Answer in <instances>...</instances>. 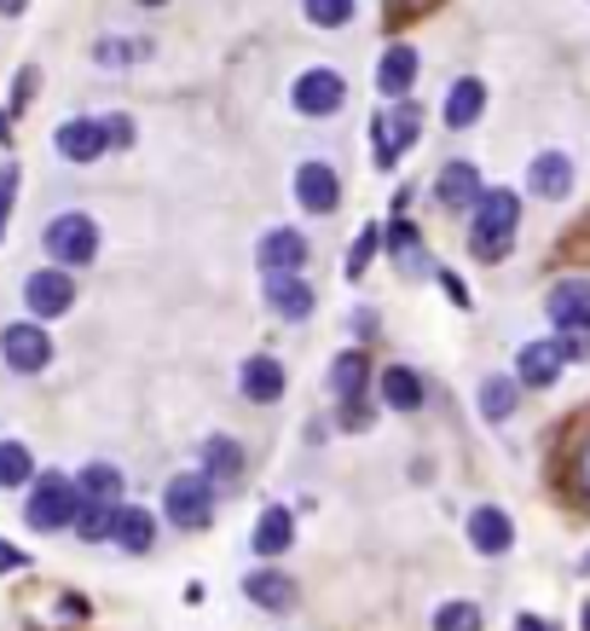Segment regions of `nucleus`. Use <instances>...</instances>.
<instances>
[{"label":"nucleus","instance_id":"a211bd4d","mask_svg":"<svg viewBox=\"0 0 590 631\" xmlns=\"http://www.w3.org/2000/svg\"><path fill=\"white\" fill-rule=\"evenodd\" d=\"M412 82H417V53H412V46H389L382 64H376V87L389 93V99H405V93H412Z\"/></svg>","mask_w":590,"mask_h":631},{"label":"nucleus","instance_id":"5701e85b","mask_svg":"<svg viewBox=\"0 0 590 631\" xmlns=\"http://www.w3.org/2000/svg\"><path fill=\"white\" fill-rule=\"evenodd\" d=\"M382 400H389L394 412H417L423 406V376L405 371V365H389L382 371Z\"/></svg>","mask_w":590,"mask_h":631},{"label":"nucleus","instance_id":"393cba45","mask_svg":"<svg viewBox=\"0 0 590 631\" xmlns=\"http://www.w3.org/2000/svg\"><path fill=\"white\" fill-rule=\"evenodd\" d=\"M480 105H486V87L475 82V75H464V82L446 93V128H469V122L480 116Z\"/></svg>","mask_w":590,"mask_h":631},{"label":"nucleus","instance_id":"f704fd0d","mask_svg":"<svg viewBox=\"0 0 590 631\" xmlns=\"http://www.w3.org/2000/svg\"><path fill=\"white\" fill-rule=\"evenodd\" d=\"M18 197V163H0V238H7V215Z\"/></svg>","mask_w":590,"mask_h":631},{"label":"nucleus","instance_id":"7c9ffc66","mask_svg":"<svg viewBox=\"0 0 590 631\" xmlns=\"http://www.w3.org/2000/svg\"><path fill=\"white\" fill-rule=\"evenodd\" d=\"M111 527H116V504H82V516H75V534L87 545L111 539Z\"/></svg>","mask_w":590,"mask_h":631},{"label":"nucleus","instance_id":"473e14b6","mask_svg":"<svg viewBox=\"0 0 590 631\" xmlns=\"http://www.w3.org/2000/svg\"><path fill=\"white\" fill-rule=\"evenodd\" d=\"M307 18L324 23V30H342V23L353 18V0H307Z\"/></svg>","mask_w":590,"mask_h":631},{"label":"nucleus","instance_id":"7ed1b4c3","mask_svg":"<svg viewBox=\"0 0 590 631\" xmlns=\"http://www.w3.org/2000/svg\"><path fill=\"white\" fill-rule=\"evenodd\" d=\"M163 510H168V521L174 527H209V516H215V482L209 475H174V482L163 487Z\"/></svg>","mask_w":590,"mask_h":631},{"label":"nucleus","instance_id":"4468645a","mask_svg":"<svg viewBox=\"0 0 590 631\" xmlns=\"http://www.w3.org/2000/svg\"><path fill=\"white\" fill-rule=\"evenodd\" d=\"M313 290H307L301 279H296V272H267V308L272 313H284V319H307V313H313Z\"/></svg>","mask_w":590,"mask_h":631},{"label":"nucleus","instance_id":"a878e982","mask_svg":"<svg viewBox=\"0 0 590 631\" xmlns=\"http://www.w3.org/2000/svg\"><path fill=\"white\" fill-rule=\"evenodd\" d=\"M75 493H82V504H116L122 498V469L116 464H87Z\"/></svg>","mask_w":590,"mask_h":631},{"label":"nucleus","instance_id":"ea45409f","mask_svg":"<svg viewBox=\"0 0 590 631\" xmlns=\"http://www.w3.org/2000/svg\"><path fill=\"white\" fill-rule=\"evenodd\" d=\"M516 631H556V625H550V620H538V614H521Z\"/></svg>","mask_w":590,"mask_h":631},{"label":"nucleus","instance_id":"cd10ccee","mask_svg":"<svg viewBox=\"0 0 590 631\" xmlns=\"http://www.w3.org/2000/svg\"><path fill=\"white\" fill-rule=\"evenodd\" d=\"M365 353L359 348H348V353H337V365H330V389H337L342 400H359V389H365Z\"/></svg>","mask_w":590,"mask_h":631},{"label":"nucleus","instance_id":"aec40b11","mask_svg":"<svg viewBox=\"0 0 590 631\" xmlns=\"http://www.w3.org/2000/svg\"><path fill=\"white\" fill-rule=\"evenodd\" d=\"M441 204H446V209L480 204V174H475L469 163H446V168H441Z\"/></svg>","mask_w":590,"mask_h":631},{"label":"nucleus","instance_id":"39448f33","mask_svg":"<svg viewBox=\"0 0 590 631\" xmlns=\"http://www.w3.org/2000/svg\"><path fill=\"white\" fill-rule=\"evenodd\" d=\"M0 360H7L18 376H35V371H46V360H53V337H46L41 324H7V331H0Z\"/></svg>","mask_w":590,"mask_h":631},{"label":"nucleus","instance_id":"423d86ee","mask_svg":"<svg viewBox=\"0 0 590 631\" xmlns=\"http://www.w3.org/2000/svg\"><path fill=\"white\" fill-rule=\"evenodd\" d=\"M23 301H30V313L35 319H59L75 308V285H70V272L59 267H46V272H30L23 279Z\"/></svg>","mask_w":590,"mask_h":631},{"label":"nucleus","instance_id":"79ce46f5","mask_svg":"<svg viewBox=\"0 0 590 631\" xmlns=\"http://www.w3.org/2000/svg\"><path fill=\"white\" fill-rule=\"evenodd\" d=\"M23 7H30V0H0V12H7V18H18Z\"/></svg>","mask_w":590,"mask_h":631},{"label":"nucleus","instance_id":"37998d69","mask_svg":"<svg viewBox=\"0 0 590 631\" xmlns=\"http://www.w3.org/2000/svg\"><path fill=\"white\" fill-rule=\"evenodd\" d=\"M579 625H584V631H590V602H584V609H579Z\"/></svg>","mask_w":590,"mask_h":631},{"label":"nucleus","instance_id":"58836bf2","mask_svg":"<svg viewBox=\"0 0 590 631\" xmlns=\"http://www.w3.org/2000/svg\"><path fill=\"white\" fill-rule=\"evenodd\" d=\"M579 487H584V493H590V441H584V446H579Z\"/></svg>","mask_w":590,"mask_h":631},{"label":"nucleus","instance_id":"9b49d317","mask_svg":"<svg viewBox=\"0 0 590 631\" xmlns=\"http://www.w3.org/2000/svg\"><path fill=\"white\" fill-rule=\"evenodd\" d=\"M561 365H568V353H561V342H527L521 348V360H516V383L527 389H550Z\"/></svg>","mask_w":590,"mask_h":631},{"label":"nucleus","instance_id":"f8f14e48","mask_svg":"<svg viewBox=\"0 0 590 631\" xmlns=\"http://www.w3.org/2000/svg\"><path fill=\"white\" fill-rule=\"evenodd\" d=\"M53 145H59V157H70V163H93L99 151H111V139H105V122H87V116L64 122V128L53 134Z\"/></svg>","mask_w":590,"mask_h":631},{"label":"nucleus","instance_id":"c85d7f7f","mask_svg":"<svg viewBox=\"0 0 590 631\" xmlns=\"http://www.w3.org/2000/svg\"><path fill=\"white\" fill-rule=\"evenodd\" d=\"M35 482V458L23 441H0V487H23Z\"/></svg>","mask_w":590,"mask_h":631},{"label":"nucleus","instance_id":"4be33fe9","mask_svg":"<svg viewBox=\"0 0 590 631\" xmlns=\"http://www.w3.org/2000/svg\"><path fill=\"white\" fill-rule=\"evenodd\" d=\"M527 180H532V192H538V197H568V186H573V163L561 157V151H545V157L532 163Z\"/></svg>","mask_w":590,"mask_h":631},{"label":"nucleus","instance_id":"4c0bfd02","mask_svg":"<svg viewBox=\"0 0 590 631\" xmlns=\"http://www.w3.org/2000/svg\"><path fill=\"white\" fill-rule=\"evenodd\" d=\"M18 568H30V557H23L18 545H7V539H0V573H18Z\"/></svg>","mask_w":590,"mask_h":631},{"label":"nucleus","instance_id":"6e6552de","mask_svg":"<svg viewBox=\"0 0 590 631\" xmlns=\"http://www.w3.org/2000/svg\"><path fill=\"white\" fill-rule=\"evenodd\" d=\"M244 597L255 602V609H267V614H290L296 609V579L290 573H278V568H255L244 573Z\"/></svg>","mask_w":590,"mask_h":631},{"label":"nucleus","instance_id":"72a5a7b5","mask_svg":"<svg viewBox=\"0 0 590 631\" xmlns=\"http://www.w3.org/2000/svg\"><path fill=\"white\" fill-rule=\"evenodd\" d=\"M376 238H382L376 226H365V232L353 238V249H348V279H359V272L371 267V256H376Z\"/></svg>","mask_w":590,"mask_h":631},{"label":"nucleus","instance_id":"6ab92c4d","mask_svg":"<svg viewBox=\"0 0 590 631\" xmlns=\"http://www.w3.org/2000/svg\"><path fill=\"white\" fill-rule=\"evenodd\" d=\"M301 261H307V238L290 232V226H278V232L261 238V267L267 272H296Z\"/></svg>","mask_w":590,"mask_h":631},{"label":"nucleus","instance_id":"412c9836","mask_svg":"<svg viewBox=\"0 0 590 631\" xmlns=\"http://www.w3.org/2000/svg\"><path fill=\"white\" fill-rule=\"evenodd\" d=\"M290 539H296V521H290V510H267L261 521H255V557H284L290 550Z\"/></svg>","mask_w":590,"mask_h":631},{"label":"nucleus","instance_id":"0eeeda50","mask_svg":"<svg viewBox=\"0 0 590 631\" xmlns=\"http://www.w3.org/2000/svg\"><path fill=\"white\" fill-rule=\"evenodd\" d=\"M417 128H423L417 105H400L394 116H376V122H371V145H376V163H382V168H394V163H400V151L417 139Z\"/></svg>","mask_w":590,"mask_h":631},{"label":"nucleus","instance_id":"c756f323","mask_svg":"<svg viewBox=\"0 0 590 631\" xmlns=\"http://www.w3.org/2000/svg\"><path fill=\"white\" fill-rule=\"evenodd\" d=\"M389 249L400 256V267H405V272H428L423 249H417V226H412V220H394V226H389Z\"/></svg>","mask_w":590,"mask_h":631},{"label":"nucleus","instance_id":"f03ea898","mask_svg":"<svg viewBox=\"0 0 590 631\" xmlns=\"http://www.w3.org/2000/svg\"><path fill=\"white\" fill-rule=\"evenodd\" d=\"M75 516H82V493H75L70 475H35L23 521H30L35 534H59V527H75Z\"/></svg>","mask_w":590,"mask_h":631},{"label":"nucleus","instance_id":"dca6fc26","mask_svg":"<svg viewBox=\"0 0 590 631\" xmlns=\"http://www.w3.org/2000/svg\"><path fill=\"white\" fill-rule=\"evenodd\" d=\"M111 539L127 550V557H145L151 545H157V521H151V510H134V504H116V527H111Z\"/></svg>","mask_w":590,"mask_h":631},{"label":"nucleus","instance_id":"a19ab883","mask_svg":"<svg viewBox=\"0 0 590 631\" xmlns=\"http://www.w3.org/2000/svg\"><path fill=\"white\" fill-rule=\"evenodd\" d=\"M405 12H428V7H441V0H400Z\"/></svg>","mask_w":590,"mask_h":631},{"label":"nucleus","instance_id":"f257e3e1","mask_svg":"<svg viewBox=\"0 0 590 631\" xmlns=\"http://www.w3.org/2000/svg\"><path fill=\"white\" fill-rule=\"evenodd\" d=\"M516 220H521V197L516 192H480L475 226H469V249L480 261H498L509 249V238H516Z\"/></svg>","mask_w":590,"mask_h":631},{"label":"nucleus","instance_id":"f3484780","mask_svg":"<svg viewBox=\"0 0 590 631\" xmlns=\"http://www.w3.org/2000/svg\"><path fill=\"white\" fill-rule=\"evenodd\" d=\"M244 400H255V406H272V400H284V365L255 353V360L244 365Z\"/></svg>","mask_w":590,"mask_h":631},{"label":"nucleus","instance_id":"c9c22d12","mask_svg":"<svg viewBox=\"0 0 590 631\" xmlns=\"http://www.w3.org/2000/svg\"><path fill=\"white\" fill-rule=\"evenodd\" d=\"M105 139H111V145H134V122H127V116H111V122H105Z\"/></svg>","mask_w":590,"mask_h":631},{"label":"nucleus","instance_id":"c03bdc74","mask_svg":"<svg viewBox=\"0 0 590 631\" xmlns=\"http://www.w3.org/2000/svg\"><path fill=\"white\" fill-rule=\"evenodd\" d=\"M579 568H584V573H590V550H584V562H579Z\"/></svg>","mask_w":590,"mask_h":631},{"label":"nucleus","instance_id":"20e7f679","mask_svg":"<svg viewBox=\"0 0 590 631\" xmlns=\"http://www.w3.org/2000/svg\"><path fill=\"white\" fill-rule=\"evenodd\" d=\"M46 256H53L59 267H87L99 256V226L87 215H59L53 226H46Z\"/></svg>","mask_w":590,"mask_h":631},{"label":"nucleus","instance_id":"ddd939ff","mask_svg":"<svg viewBox=\"0 0 590 631\" xmlns=\"http://www.w3.org/2000/svg\"><path fill=\"white\" fill-rule=\"evenodd\" d=\"M296 197H301V209L330 215V209H337V197H342V186H337V174H330L324 163H301L296 168Z\"/></svg>","mask_w":590,"mask_h":631},{"label":"nucleus","instance_id":"e433bc0d","mask_svg":"<svg viewBox=\"0 0 590 631\" xmlns=\"http://www.w3.org/2000/svg\"><path fill=\"white\" fill-rule=\"evenodd\" d=\"M93 53H99V64H127V53H134V46H122V41H99Z\"/></svg>","mask_w":590,"mask_h":631},{"label":"nucleus","instance_id":"bb28decb","mask_svg":"<svg viewBox=\"0 0 590 631\" xmlns=\"http://www.w3.org/2000/svg\"><path fill=\"white\" fill-rule=\"evenodd\" d=\"M516 400H521V389L509 383V376H486V383H480V417L504 423L509 412H516Z\"/></svg>","mask_w":590,"mask_h":631},{"label":"nucleus","instance_id":"b1692460","mask_svg":"<svg viewBox=\"0 0 590 631\" xmlns=\"http://www.w3.org/2000/svg\"><path fill=\"white\" fill-rule=\"evenodd\" d=\"M203 475H220V482H238L244 475V446L238 441H226V435H215V441H203Z\"/></svg>","mask_w":590,"mask_h":631},{"label":"nucleus","instance_id":"a18cd8bd","mask_svg":"<svg viewBox=\"0 0 590 631\" xmlns=\"http://www.w3.org/2000/svg\"><path fill=\"white\" fill-rule=\"evenodd\" d=\"M139 7H163V0H139Z\"/></svg>","mask_w":590,"mask_h":631},{"label":"nucleus","instance_id":"1a4fd4ad","mask_svg":"<svg viewBox=\"0 0 590 631\" xmlns=\"http://www.w3.org/2000/svg\"><path fill=\"white\" fill-rule=\"evenodd\" d=\"M342 99H348V87H342L337 70H307L301 82H296V111H307V116L342 111Z\"/></svg>","mask_w":590,"mask_h":631},{"label":"nucleus","instance_id":"2eb2a0df","mask_svg":"<svg viewBox=\"0 0 590 631\" xmlns=\"http://www.w3.org/2000/svg\"><path fill=\"white\" fill-rule=\"evenodd\" d=\"M550 319L561 324V331H590V285L568 279L550 290Z\"/></svg>","mask_w":590,"mask_h":631},{"label":"nucleus","instance_id":"9d476101","mask_svg":"<svg viewBox=\"0 0 590 631\" xmlns=\"http://www.w3.org/2000/svg\"><path fill=\"white\" fill-rule=\"evenodd\" d=\"M469 545L480 550V557H504V550L516 545V521H509L498 504H480V510L469 516Z\"/></svg>","mask_w":590,"mask_h":631},{"label":"nucleus","instance_id":"2f4dec72","mask_svg":"<svg viewBox=\"0 0 590 631\" xmlns=\"http://www.w3.org/2000/svg\"><path fill=\"white\" fill-rule=\"evenodd\" d=\"M434 631H480V609L475 602H441L434 609Z\"/></svg>","mask_w":590,"mask_h":631}]
</instances>
